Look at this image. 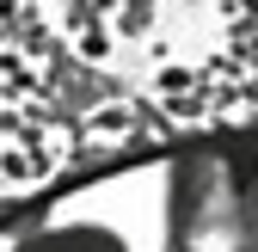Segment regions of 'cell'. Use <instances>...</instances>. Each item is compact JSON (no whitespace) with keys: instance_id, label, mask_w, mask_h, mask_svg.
Listing matches in <instances>:
<instances>
[{"instance_id":"1","label":"cell","mask_w":258,"mask_h":252,"mask_svg":"<svg viewBox=\"0 0 258 252\" xmlns=\"http://www.w3.org/2000/svg\"><path fill=\"white\" fill-rule=\"evenodd\" d=\"M160 252H258V136H203L172 154Z\"/></svg>"},{"instance_id":"2","label":"cell","mask_w":258,"mask_h":252,"mask_svg":"<svg viewBox=\"0 0 258 252\" xmlns=\"http://www.w3.org/2000/svg\"><path fill=\"white\" fill-rule=\"evenodd\" d=\"M7 252H129V240L111 222H49V228L19 234Z\"/></svg>"}]
</instances>
